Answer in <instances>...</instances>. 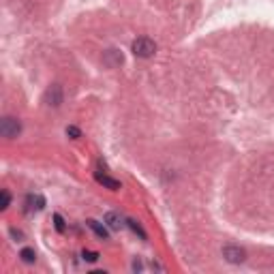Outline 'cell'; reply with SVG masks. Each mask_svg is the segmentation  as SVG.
<instances>
[{"label":"cell","mask_w":274,"mask_h":274,"mask_svg":"<svg viewBox=\"0 0 274 274\" xmlns=\"http://www.w3.org/2000/svg\"><path fill=\"white\" fill-rule=\"evenodd\" d=\"M131 52L137 56V58H152L156 52V43L150 37H137L131 45Z\"/></svg>","instance_id":"1"},{"label":"cell","mask_w":274,"mask_h":274,"mask_svg":"<svg viewBox=\"0 0 274 274\" xmlns=\"http://www.w3.org/2000/svg\"><path fill=\"white\" fill-rule=\"evenodd\" d=\"M19 133H21V125H19L17 118L6 116V118L0 120V135L2 137H6V139H15Z\"/></svg>","instance_id":"2"},{"label":"cell","mask_w":274,"mask_h":274,"mask_svg":"<svg viewBox=\"0 0 274 274\" xmlns=\"http://www.w3.org/2000/svg\"><path fill=\"white\" fill-rule=\"evenodd\" d=\"M223 257H225L229 264H242L244 259H247V251L240 247H234V244H227V247H223Z\"/></svg>","instance_id":"3"},{"label":"cell","mask_w":274,"mask_h":274,"mask_svg":"<svg viewBox=\"0 0 274 274\" xmlns=\"http://www.w3.org/2000/svg\"><path fill=\"white\" fill-rule=\"evenodd\" d=\"M45 103L52 105V107H58L62 103V88H60L58 84H54L52 88L45 92Z\"/></svg>","instance_id":"4"},{"label":"cell","mask_w":274,"mask_h":274,"mask_svg":"<svg viewBox=\"0 0 274 274\" xmlns=\"http://www.w3.org/2000/svg\"><path fill=\"white\" fill-rule=\"evenodd\" d=\"M26 210L28 212H41L45 208V197L43 195H28L26 197Z\"/></svg>","instance_id":"5"},{"label":"cell","mask_w":274,"mask_h":274,"mask_svg":"<svg viewBox=\"0 0 274 274\" xmlns=\"http://www.w3.org/2000/svg\"><path fill=\"white\" fill-rule=\"evenodd\" d=\"M103 223L112 229V232H118V229H120L122 225H125V223H122V216H120L118 212H107V214H105V219H103Z\"/></svg>","instance_id":"6"},{"label":"cell","mask_w":274,"mask_h":274,"mask_svg":"<svg viewBox=\"0 0 274 274\" xmlns=\"http://www.w3.org/2000/svg\"><path fill=\"white\" fill-rule=\"evenodd\" d=\"M95 178H97V182H99V184H103L105 189H110V191H118V189H120V182H118V180L110 178L107 174H101V171H97Z\"/></svg>","instance_id":"7"},{"label":"cell","mask_w":274,"mask_h":274,"mask_svg":"<svg viewBox=\"0 0 274 274\" xmlns=\"http://www.w3.org/2000/svg\"><path fill=\"white\" fill-rule=\"evenodd\" d=\"M88 227H90L92 232H95V234H97L99 238H103V240H107V238H110V227H107L105 223H103V225H101L99 221L90 219V221H88Z\"/></svg>","instance_id":"8"},{"label":"cell","mask_w":274,"mask_h":274,"mask_svg":"<svg viewBox=\"0 0 274 274\" xmlns=\"http://www.w3.org/2000/svg\"><path fill=\"white\" fill-rule=\"evenodd\" d=\"M19 257L24 264H34V259H37V253H34V249H21L19 251Z\"/></svg>","instance_id":"9"},{"label":"cell","mask_w":274,"mask_h":274,"mask_svg":"<svg viewBox=\"0 0 274 274\" xmlns=\"http://www.w3.org/2000/svg\"><path fill=\"white\" fill-rule=\"evenodd\" d=\"M127 225H129V227H131V229H133V232H135V234H139V236H141V240H146V238H148V236H146V232H143V229H141V225H139V223H137V221H133V219H129V221H127Z\"/></svg>","instance_id":"10"},{"label":"cell","mask_w":274,"mask_h":274,"mask_svg":"<svg viewBox=\"0 0 274 274\" xmlns=\"http://www.w3.org/2000/svg\"><path fill=\"white\" fill-rule=\"evenodd\" d=\"M9 206H11V195H9V191H2V204H0V210H6Z\"/></svg>","instance_id":"11"},{"label":"cell","mask_w":274,"mask_h":274,"mask_svg":"<svg viewBox=\"0 0 274 274\" xmlns=\"http://www.w3.org/2000/svg\"><path fill=\"white\" fill-rule=\"evenodd\" d=\"M54 225H56V229L62 234L64 232V221H62V216L60 214H54Z\"/></svg>","instance_id":"12"},{"label":"cell","mask_w":274,"mask_h":274,"mask_svg":"<svg viewBox=\"0 0 274 274\" xmlns=\"http://www.w3.org/2000/svg\"><path fill=\"white\" fill-rule=\"evenodd\" d=\"M82 255H84L86 262H90V264H92V262H97V259H99V253H92V251H84Z\"/></svg>","instance_id":"13"},{"label":"cell","mask_w":274,"mask_h":274,"mask_svg":"<svg viewBox=\"0 0 274 274\" xmlns=\"http://www.w3.org/2000/svg\"><path fill=\"white\" fill-rule=\"evenodd\" d=\"M67 135H71L73 139H77V137L82 135V133H79V129H77V127H67Z\"/></svg>","instance_id":"14"}]
</instances>
